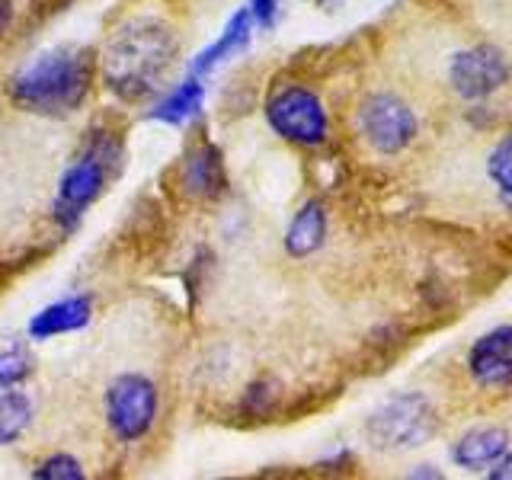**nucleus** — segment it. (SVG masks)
<instances>
[{
    "mask_svg": "<svg viewBox=\"0 0 512 480\" xmlns=\"http://www.w3.org/2000/svg\"><path fill=\"white\" fill-rule=\"evenodd\" d=\"M468 375L484 391L512 388V324L477 336L468 352Z\"/></svg>",
    "mask_w": 512,
    "mask_h": 480,
    "instance_id": "nucleus-10",
    "label": "nucleus"
},
{
    "mask_svg": "<svg viewBox=\"0 0 512 480\" xmlns=\"http://www.w3.org/2000/svg\"><path fill=\"white\" fill-rule=\"evenodd\" d=\"M176 183H180V192L192 202H212L224 196V189H228V170H224V154L218 144L208 138L192 144L180 170H176Z\"/></svg>",
    "mask_w": 512,
    "mask_h": 480,
    "instance_id": "nucleus-9",
    "label": "nucleus"
},
{
    "mask_svg": "<svg viewBox=\"0 0 512 480\" xmlns=\"http://www.w3.org/2000/svg\"><path fill=\"white\" fill-rule=\"evenodd\" d=\"M160 397L151 378L125 372L109 381L106 388V423L119 442L144 439L157 423Z\"/></svg>",
    "mask_w": 512,
    "mask_h": 480,
    "instance_id": "nucleus-7",
    "label": "nucleus"
},
{
    "mask_svg": "<svg viewBox=\"0 0 512 480\" xmlns=\"http://www.w3.org/2000/svg\"><path fill=\"white\" fill-rule=\"evenodd\" d=\"M32 420H36L32 397L20 391V384H0V448L23 439Z\"/></svg>",
    "mask_w": 512,
    "mask_h": 480,
    "instance_id": "nucleus-16",
    "label": "nucleus"
},
{
    "mask_svg": "<svg viewBox=\"0 0 512 480\" xmlns=\"http://www.w3.org/2000/svg\"><path fill=\"white\" fill-rule=\"evenodd\" d=\"M279 7H282V0H247V10L253 16V26H260V29H272V26H276Z\"/></svg>",
    "mask_w": 512,
    "mask_h": 480,
    "instance_id": "nucleus-21",
    "label": "nucleus"
},
{
    "mask_svg": "<svg viewBox=\"0 0 512 480\" xmlns=\"http://www.w3.org/2000/svg\"><path fill=\"white\" fill-rule=\"evenodd\" d=\"M202 103H205L202 77L186 74V80H180V84H176L173 90H167L154 103V109L148 112V119L160 122V125H186L189 119H196L202 112Z\"/></svg>",
    "mask_w": 512,
    "mask_h": 480,
    "instance_id": "nucleus-15",
    "label": "nucleus"
},
{
    "mask_svg": "<svg viewBox=\"0 0 512 480\" xmlns=\"http://www.w3.org/2000/svg\"><path fill=\"white\" fill-rule=\"evenodd\" d=\"M93 90V55L87 48L61 45L26 61L10 77L7 96L16 109L32 116H74Z\"/></svg>",
    "mask_w": 512,
    "mask_h": 480,
    "instance_id": "nucleus-2",
    "label": "nucleus"
},
{
    "mask_svg": "<svg viewBox=\"0 0 512 480\" xmlns=\"http://www.w3.org/2000/svg\"><path fill=\"white\" fill-rule=\"evenodd\" d=\"M32 477H39V480H84V464L68 452H58V455L42 458L36 464V471H32Z\"/></svg>",
    "mask_w": 512,
    "mask_h": 480,
    "instance_id": "nucleus-19",
    "label": "nucleus"
},
{
    "mask_svg": "<svg viewBox=\"0 0 512 480\" xmlns=\"http://www.w3.org/2000/svg\"><path fill=\"white\" fill-rule=\"evenodd\" d=\"M90 317H93V301L87 295H68L32 314L26 330L32 340H55V336L84 330L90 324Z\"/></svg>",
    "mask_w": 512,
    "mask_h": 480,
    "instance_id": "nucleus-12",
    "label": "nucleus"
},
{
    "mask_svg": "<svg viewBox=\"0 0 512 480\" xmlns=\"http://www.w3.org/2000/svg\"><path fill=\"white\" fill-rule=\"evenodd\" d=\"M445 77L458 100L480 103V100H490V96H496L509 84L512 64L503 48H496L490 42H477L452 55Z\"/></svg>",
    "mask_w": 512,
    "mask_h": 480,
    "instance_id": "nucleus-8",
    "label": "nucleus"
},
{
    "mask_svg": "<svg viewBox=\"0 0 512 480\" xmlns=\"http://www.w3.org/2000/svg\"><path fill=\"white\" fill-rule=\"evenodd\" d=\"M327 228H330V218H327V205L324 202H304L295 218L288 221V231H285V253L292 260H308L314 256L327 240Z\"/></svg>",
    "mask_w": 512,
    "mask_h": 480,
    "instance_id": "nucleus-14",
    "label": "nucleus"
},
{
    "mask_svg": "<svg viewBox=\"0 0 512 480\" xmlns=\"http://www.w3.org/2000/svg\"><path fill=\"white\" fill-rule=\"evenodd\" d=\"M122 151L112 135L90 138L87 151L61 173L55 192V221L61 231H74L87 208L103 196L109 176L119 170Z\"/></svg>",
    "mask_w": 512,
    "mask_h": 480,
    "instance_id": "nucleus-3",
    "label": "nucleus"
},
{
    "mask_svg": "<svg viewBox=\"0 0 512 480\" xmlns=\"http://www.w3.org/2000/svg\"><path fill=\"white\" fill-rule=\"evenodd\" d=\"M253 39V16L250 10H237L228 26L221 29V36L212 42V45H205L202 52L189 61V74L192 77H205V74H212L215 68H221V64H228L234 55L240 52H247V45Z\"/></svg>",
    "mask_w": 512,
    "mask_h": 480,
    "instance_id": "nucleus-13",
    "label": "nucleus"
},
{
    "mask_svg": "<svg viewBox=\"0 0 512 480\" xmlns=\"http://www.w3.org/2000/svg\"><path fill=\"white\" fill-rule=\"evenodd\" d=\"M13 26V0H0V39L7 36Z\"/></svg>",
    "mask_w": 512,
    "mask_h": 480,
    "instance_id": "nucleus-23",
    "label": "nucleus"
},
{
    "mask_svg": "<svg viewBox=\"0 0 512 480\" xmlns=\"http://www.w3.org/2000/svg\"><path fill=\"white\" fill-rule=\"evenodd\" d=\"M272 404H276V384H272L269 378L253 381L244 394V413L247 416H266L272 410Z\"/></svg>",
    "mask_w": 512,
    "mask_h": 480,
    "instance_id": "nucleus-20",
    "label": "nucleus"
},
{
    "mask_svg": "<svg viewBox=\"0 0 512 480\" xmlns=\"http://www.w3.org/2000/svg\"><path fill=\"white\" fill-rule=\"evenodd\" d=\"M356 128L362 141L381 157L404 154L420 135V119L413 106L391 90L368 93L356 109Z\"/></svg>",
    "mask_w": 512,
    "mask_h": 480,
    "instance_id": "nucleus-6",
    "label": "nucleus"
},
{
    "mask_svg": "<svg viewBox=\"0 0 512 480\" xmlns=\"http://www.w3.org/2000/svg\"><path fill=\"white\" fill-rule=\"evenodd\" d=\"M487 176L500 189L503 199H512V132H506L487 154Z\"/></svg>",
    "mask_w": 512,
    "mask_h": 480,
    "instance_id": "nucleus-18",
    "label": "nucleus"
},
{
    "mask_svg": "<svg viewBox=\"0 0 512 480\" xmlns=\"http://www.w3.org/2000/svg\"><path fill=\"white\" fill-rule=\"evenodd\" d=\"M36 372V356L20 333L0 330V384H23Z\"/></svg>",
    "mask_w": 512,
    "mask_h": 480,
    "instance_id": "nucleus-17",
    "label": "nucleus"
},
{
    "mask_svg": "<svg viewBox=\"0 0 512 480\" xmlns=\"http://www.w3.org/2000/svg\"><path fill=\"white\" fill-rule=\"evenodd\" d=\"M509 445H512L509 429H503V426H474L468 432H461V436L452 442V461L458 464L461 471L477 474V471L493 468Z\"/></svg>",
    "mask_w": 512,
    "mask_h": 480,
    "instance_id": "nucleus-11",
    "label": "nucleus"
},
{
    "mask_svg": "<svg viewBox=\"0 0 512 480\" xmlns=\"http://www.w3.org/2000/svg\"><path fill=\"white\" fill-rule=\"evenodd\" d=\"M180 55L176 32L160 20H132L109 39L103 52V84L122 103H141L154 96Z\"/></svg>",
    "mask_w": 512,
    "mask_h": 480,
    "instance_id": "nucleus-1",
    "label": "nucleus"
},
{
    "mask_svg": "<svg viewBox=\"0 0 512 480\" xmlns=\"http://www.w3.org/2000/svg\"><path fill=\"white\" fill-rule=\"evenodd\" d=\"M439 432V413L420 391H404L384 400L365 420V439L378 452H407L420 448Z\"/></svg>",
    "mask_w": 512,
    "mask_h": 480,
    "instance_id": "nucleus-4",
    "label": "nucleus"
},
{
    "mask_svg": "<svg viewBox=\"0 0 512 480\" xmlns=\"http://www.w3.org/2000/svg\"><path fill=\"white\" fill-rule=\"evenodd\" d=\"M487 477L490 480H512V445L500 455V461H496L493 468H487Z\"/></svg>",
    "mask_w": 512,
    "mask_h": 480,
    "instance_id": "nucleus-22",
    "label": "nucleus"
},
{
    "mask_svg": "<svg viewBox=\"0 0 512 480\" xmlns=\"http://www.w3.org/2000/svg\"><path fill=\"white\" fill-rule=\"evenodd\" d=\"M266 125L282 141L298 148H320L330 138V116L324 100L304 84H282L266 96Z\"/></svg>",
    "mask_w": 512,
    "mask_h": 480,
    "instance_id": "nucleus-5",
    "label": "nucleus"
},
{
    "mask_svg": "<svg viewBox=\"0 0 512 480\" xmlns=\"http://www.w3.org/2000/svg\"><path fill=\"white\" fill-rule=\"evenodd\" d=\"M410 477H442V471H436L432 464H420L416 471H410Z\"/></svg>",
    "mask_w": 512,
    "mask_h": 480,
    "instance_id": "nucleus-24",
    "label": "nucleus"
}]
</instances>
